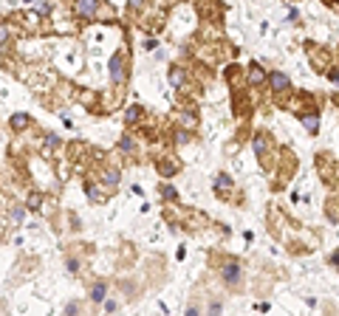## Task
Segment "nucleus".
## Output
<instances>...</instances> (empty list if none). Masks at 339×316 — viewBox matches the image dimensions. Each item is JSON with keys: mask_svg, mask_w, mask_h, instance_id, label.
I'll return each mask as SVG.
<instances>
[{"mask_svg": "<svg viewBox=\"0 0 339 316\" xmlns=\"http://www.w3.org/2000/svg\"><path fill=\"white\" fill-rule=\"evenodd\" d=\"M125 57L122 54H113V60H110V79H113L116 85H119V82H125Z\"/></svg>", "mask_w": 339, "mask_h": 316, "instance_id": "f257e3e1", "label": "nucleus"}, {"mask_svg": "<svg viewBox=\"0 0 339 316\" xmlns=\"http://www.w3.org/2000/svg\"><path fill=\"white\" fill-rule=\"evenodd\" d=\"M99 0H77V14L79 17H93Z\"/></svg>", "mask_w": 339, "mask_h": 316, "instance_id": "f03ea898", "label": "nucleus"}, {"mask_svg": "<svg viewBox=\"0 0 339 316\" xmlns=\"http://www.w3.org/2000/svg\"><path fill=\"white\" fill-rule=\"evenodd\" d=\"M224 282H226V285H235V282H240V266L229 262V266L224 268Z\"/></svg>", "mask_w": 339, "mask_h": 316, "instance_id": "7ed1b4c3", "label": "nucleus"}, {"mask_svg": "<svg viewBox=\"0 0 339 316\" xmlns=\"http://www.w3.org/2000/svg\"><path fill=\"white\" fill-rule=\"evenodd\" d=\"M269 82H272V91H285V88H288V76H285L283 71H274L272 76H269Z\"/></svg>", "mask_w": 339, "mask_h": 316, "instance_id": "20e7f679", "label": "nucleus"}, {"mask_svg": "<svg viewBox=\"0 0 339 316\" xmlns=\"http://www.w3.org/2000/svg\"><path fill=\"white\" fill-rule=\"evenodd\" d=\"M303 124H305V130H308V133H317V130H320V113L303 116Z\"/></svg>", "mask_w": 339, "mask_h": 316, "instance_id": "39448f33", "label": "nucleus"}, {"mask_svg": "<svg viewBox=\"0 0 339 316\" xmlns=\"http://www.w3.org/2000/svg\"><path fill=\"white\" fill-rule=\"evenodd\" d=\"M263 79H266V71H263L260 65H252V68H249V82H252V85H260Z\"/></svg>", "mask_w": 339, "mask_h": 316, "instance_id": "423d86ee", "label": "nucleus"}, {"mask_svg": "<svg viewBox=\"0 0 339 316\" xmlns=\"http://www.w3.org/2000/svg\"><path fill=\"white\" fill-rule=\"evenodd\" d=\"M29 127V113H14L12 116V130H23Z\"/></svg>", "mask_w": 339, "mask_h": 316, "instance_id": "0eeeda50", "label": "nucleus"}, {"mask_svg": "<svg viewBox=\"0 0 339 316\" xmlns=\"http://www.w3.org/2000/svg\"><path fill=\"white\" fill-rule=\"evenodd\" d=\"M215 187H218L221 192H229V189H232V178L226 175V172H221V175L215 178Z\"/></svg>", "mask_w": 339, "mask_h": 316, "instance_id": "6e6552de", "label": "nucleus"}, {"mask_svg": "<svg viewBox=\"0 0 339 316\" xmlns=\"http://www.w3.org/2000/svg\"><path fill=\"white\" fill-rule=\"evenodd\" d=\"M105 294H108V288H105L102 282H96V285L91 288V299H93V302H102V299H105Z\"/></svg>", "mask_w": 339, "mask_h": 316, "instance_id": "1a4fd4ad", "label": "nucleus"}, {"mask_svg": "<svg viewBox=\"0 0 339 316\" xmlns=\"http://www.w3.org/2000/svg\"><path fill=\"white\" fill-rule=\"evenodd\" d=\"M170 82H173L176 88L184 82V71H181V68H173V71H170Z\"/></svg>", "mask_w": 339, "mask_h": 316, "instance_id": "9d476101", "label": "nucleus"}, {"mask_svg": "<svg viewBox=\"0 0 339 316\" xmlns=\"http://www.w3.org/2000/svg\"><path fill=\"white\" fill-rule=\"evenodd\" d=\"M102 178H105V183H110V187H113V183H119L122 175H119V170H105Z\"/></svg>", "mask_w": 339, "mask_h": 316, "instance_id": "9b49d317", "label": "nucleus"}, {"mask_svg": "<svg viewBox=\"0 0 339 316\" xmlns=\"http://www.w3.org/2000/svg\"><path fill=\"white\" fill-rule=\"evenodd\" d=\"M40 203H42V195L40 192H31L29 195V206L31 209H40Z\"/></svg>", "mask_w": 339, "mask_h": 316, "instance_id": "f8f14e48", "label": "nucleus"}, {"mask_svg": "<svg viewBox=\"0 0 339 316\" xmlns=\"http://www.w3.org/2000/svg\"><path fill=\"white\" fill-rule=\"evenodd\" d=\"M254 152H257V155H263V152H266V139H263V136H257V139H254Z\"/></svg>", "mask_w": 339, "mask_h": 316, "instance_id": "ddd939ff", "label": "nucleus"}, {"mask_svg": "<svg viewBox=\"0 0 339 316\" xmlns=\"http://www.w3.org/2000/svg\"><path fill=\"white\" fill-rule=\"evenodd\" d=\"M139 113H141L139 108H127V113H125V122H136V119H139Z\"/></svg>", "mask_w": 339, "mask_h": 316, "instance_id": "4468645a", "label": "nucleus"}, {"mask_svg": "<svg viewBox=\"0 0 339 316\" xmlns=\"http://www.w3.org/2000/svg\"><path fill=\"white\" fill-rule=\"evenodd\" d=\"M161 195H164V198H170V201H173V198H176V189H173V187H167V183H164V187H161Z\"/></svg>", "mask_w": 339, "mask_h": 316, "instance_id": "2eb2a0df", "label": "nucleus"}, {"mask_svg": "<svg viewBox=\"0 0 339 316\" xmlns=\"http://www.w3.org/2000/svg\"><path fill=\"white\" fill-rule=\"evenodd\" d=\"M9 43V29L6 25H0V45H6Z\"/></svg>", "mask_w": 339, "mask_h": 316, "instance_id": "dca6fc26", "label": "nucleus"}, {"mask_svg": "<svg viewBox=\"0 0 339 316\" xmlns=\"http://www.w3.org/2000/svg\"><path fill=\"white\" fill-rule=\"evenodd\" d=\"M119 147H122V150H133V141H130V139H127V136H125V139L119 141Z\"/></svg>", "mask_w": 339, "mask_h": 316, "instance_id": "f3484780", "label": "nucleus"}, {"mask_svg": "<svg viewBox=\"0 0 339 316\" xmlns=\"http://www.w3.org/2000/svg\"><path fill=\"white\" fill-rule=\"evenodd\" d=\"M158 170H161L164 175H170V172H176V167H173V164H158Z\"/></svg>", "mask_w": 339, "mask_h": 316, "instance_id": "a211bd4d", "label": "nucleus"}, {"mask_svg": "<svg viewBox=\"0 0 339 316\" xmlns=\"http://www.w3.org/2000/svg\"><path fill=\"white\" fill-rule=\"evenodd\" d=\"M45 144H49V147H57V144H60V139H57V136H49V139H45Z\"/></svg>", "mask_w": 339, "mask_h": 316, "instance_id": "6ab92c4d", "label": "nucleus"}, {"mask_svg": "<svg viewBox=\"0 0 339 316\" xmlns=\"http://www.w3.org/2000/svg\"><path fill=\"white\" fill-rule=\"evenodd\" d=\"M88 195H91L93 201H96V198H99V189H96V187H88Z\"/></svg>", "mask_w": 339, "mask_h": 316, "instance_id": "aec40b11", "label": "nucleus"}, {"mask_svg": "<svg viewBox=\"0 0 339 316\" xmlns=\"http://www.w3.org/2000/svg\"><path fill=\"white\" fill-rule=\"evenodd\" d=\"M331 262H333V266H339V254H333V257H331Z\"/></svg>", "mask_w": 339, "mask_h": 316, "instance_id": "412c9836", "label": "nucleus"}, {"mask_svg": "<svg viewBox=\"0 0 339 316\" xmlns=\"http://www.w3.org/2000/svg\"><path fill=\"white\" fill-rule=\"evenodd\" d=\"M291 3H294V0H291Z\"/></svg>", "mask_w": 339, "mask_h": 316, "instance_id": "4be33fe9", "label": "nucleus"}]
</instances>
